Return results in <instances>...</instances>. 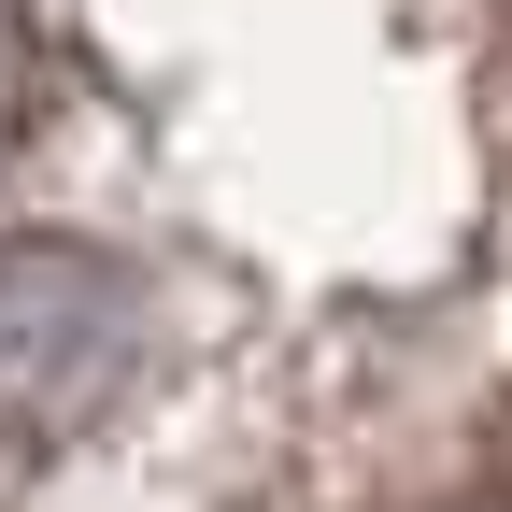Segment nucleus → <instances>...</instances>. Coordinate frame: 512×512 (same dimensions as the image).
<instances>
[{"label":"nucleus","mask_w":512,"mask_h":512,"mask_svg":"<svg viewBox=\"0 0 512 512\" xmlns=\"http://www.w3.org/2000/svg\"><path fill=\"white\" fill-rule=\"evenodd\" d=\"M114 370V271L86 256H0V427L72 413Z\"/></svg>","instance_id":"obj_1"},{"label":"nucleus","mask_w":512,"mask_h":512,"mask_svg":"<svg viewBox=\"0 0 512 512\" xmlns=\"http://www.w3.org/2000/svg\"><path fill=\"white\" fill-rule=\"evenodd\" d=\"M29 128V0H0V143Z\"/></svg>","instance_id":"obj_2"}]
</instances>
